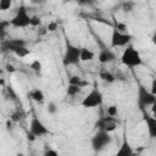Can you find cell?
<instances>
[{
  "mask_svg": "<svg viewBox=\"0 0 156 156\" xmlns=\"http://www.w3.org/2000/svg\"><path fill=\"white\" fill-rule=\"evenodd\" d=\"M68 85H76V87H79V88H83L85 85H88V82L87 80H83L82 77L79 76H73L68 79Z\"/></svg>",
  "mask_w": 156,
  "mask_h": 156,
  "instance_id": "16",
  "label": "cell"
},
{
  "mask_svg": "<svg viewBox=\"0 0 156 156\" xmlns=\"http://www.w3.org/2000/svg\"><path fill=\"white\" fill-rule=\"evenodd\" d=\"M101 77H102V79H105L107 82H113V76L111 73H102Z\"/></svg>",
  "mask_w": 156,
  "mask_h": 156,
  "instance_id": "22",
  "label": "cell"
},
{
  "mask_svg": "<svg viewBox=\"0 0 156 156\" xmlns=\"http://www.w3.org/2000/svg\"><path fill=\"white\" fill-rule=\"evenodd\" d=\"M106 112H107V116H110V117H116L117 113H118V108H117L116 105H111V106L107 107Z\"/></svg>",
  "mask_w": 156,
  "mask_h": 156,
  "instance_id": "19",
  "label": "cell"
},
{
  "mask_svg": "<svg viewBox=\"0 0 156 156\" xmlns=\"http://www.w3.org/2000/svg\"><path fill=\"white\" fill-rule=\"evenodd\" d=\"M96 127H98V130H104V132L111 133V132H113L117 128L116 117H110V116L101 117L96 122Z\"/></svg>",
  "mask_w": 156,
  "mask_h": 156,
  "instance_id": "10",
  "label": "cell"
},
{
  "mask_svg": "<svg viewBox=\"0 0 156 156\" xmlns=\"http://www.w3.org/2000/svg\"><path fill=\"white\" fill-rule=\"evenodd\" d=\"M30 67H32L35 72H40V69H41V63H40L39 60H34V61L30 63Z\"/></svg>",
  "mask_w": 156,
  "mask_h": 156,
  "instance_id": "20",
  "label": "cell"
},
{
  "mask_svg": "<svg viewBox=\"0 0 156 156\" xmlns=\"http://www.w3.org/2000/svg\"><path fill=\"white\" fill-rule=\"evenodd\" d=\"M16 156H24V155H23V154H17Z\"/></svg>",
  "mask_w": 156,
  "mask_h": 156,
  "instance_id": "25",
  "label": "cell"
},
{
  "mask_svg": "<svg viewBox=\"0 0 156 156\" xmlns=\"http://www.w3.org/2000/svg\"><path fill=\"white\" fill-rule=\"evenodd\" d=\"M37 24H40V18H38L37 16H33L32 17V26H37Z\"/></svg>",
  "mask_w": 156,
  "mask_h": 156,
  "instance_id": "24",
  "label": "cell"
},
{
  "mask_svg": "<svg viewBox=\"0 0 156 156\" xmlns=\"http://www.w3.org/2000/svg\"><path fill=\"white\" fill-rule=\"evenodd\" d=\"M43 156H58V152L56 150H54V149H48V150L44 151Z\"/></svg>",
  "mask_w": 156,
  "mask_h": 156,
  "instance_id": "21",
  "label": "cell"
},
{
  "mask_svg": "<svg viewBox=\"0 0 156 156\" xmlns=\"http://www.w3.org/2000/svg\"><path fill=\"white\" fill-rule=\"evenodd\" d=\"M4 48L12 51L15 55L20 56V57H26L30 54L29 49H27V44L24 40L22 39H11V40H7L5 44H4Z\"/></svg>",
  "mask_w": 156,
  "mask_h": 156,
  "instance_id": "5",
  "label": "cell"
},
{
  "mask_svg": "<svg viewBox=\"0 0 156 156\" xmlns=\"http://www.w3.org/2000/svg\"><path fill=\"white\" fill-rule=\"evenodd\" d=\"M98 60L100 63H108L116 60V54L111 49H104L98 55Z\"/></svg>",
  "mask_w": 156,
  "mask_h": 156,
  "instance_id": "12",
  "label": "cell"
},
{
  "mask_svg": "<svg viewBox=\"0 0 156 156\" xmlns=\"http://www.w3.org/2000/svg\"><path fill=\"white\" fill-rule=\"evenodd\" d=\"M29 134H32L35 138H40L49 134V129L38 117H33L29 123Z\"/></svg>",
  "mask_w": 156,
  "mask_h": 156,
  "instance_id": "9",
  "label": "cell"
},
{
  "mask_svg": "<svg viewBox=\"0 0 156 156\" xmlns=\"http://www.w3.org/2000/svg\"><path fill=\"white\" fill-rule=\"evenodd\" d=\"M104 101V96L102 93L98 89V88H93L80 101V105L84 108H95L98 106H100Z\"/></svg>",
  "mask_w": 156,
  "mask_h": 156,
  "instance_id": "4",
  "label": "cell"
},
{
  "mask_svg": "<svg viewBox=\"0 0 156 156\" xmlns=\"http://www.w3.org/2000/svg\"><path fill=\"white\" fill-rule=\"evenodd\" d=\"M138 101L139 105L145 107V106H154L156 102V95L146 89L144 85H140L138 88Z\"/></svg>",
  "mask_w": 156,
  "mask_h": 156,
  "instance_id": "8",
  "label": "cell"
},
{
  "mask_svg": "<svg viewBox=\"0 0 156 156\" xmlns=\"http://www.w3.org/2000/svg\"><path fill=\"white\" fill-rule=\"evenodd\" d=\"M145 122H146L149 135L151 138H155L156 136V118L152 117V116H146L145 117Z\"/></svg>",
  "mask_w": 156,
  "mask_h": 156,
  "instance_id": "14",
  "label": "cell"
},
{
  "mask_svg": "<svg viewBox=\"0 0 156 156\" xmlns=\"http://www.w3.org/2000/svg\"><path fill=\"white\" fill-rule=\"evenodd\" d=\"M12 7L11 0H0V11H6Z\"/></svg>",
  "mask_w": 156,
  "mask_h": 156,
  "instance_id": "18",
  "label": "cell"
},
{
  "mask_svg": "<svg viewBox=\"0 0 156 156\" xmlns=\"http://www.w3.org/2000/svg\"><path fill=\"white\" fill-rule=\"evenodd\" d=\"M121 62L129 68H135L143 65V58L140 56V52L132 45L126 46V49L122 52Z\"/></svg>",
  "mask_w": 156,
  "mask_h": 156,
  "instance_id": "1",
  "label": "cell"
},
{
  "mask_svg": "<svg viewBox=\"0 0 156 156\" xmlns=\"http://www.w3.org/2000/svg\"><path fill=\"white\" fill-rule=\"evenodd\" d=\"M115 156H135V152H134L132 145L129 144V141L123 140L122 144L119 145V147L117 149Z\"/></svg>",
  "mask_w": 156,
  "mask_h": 156,
  "instance_id": "11",
  "label": "cell"
},
{
  "mask_svg": "<svg viewBox=\"0 0 156 156\" xmlns=\"http://www.w3.org/2000/svg\"><path fill=\"white\" fill-rule=\"evenodd\" d=\"M66 91H67L68 95H71V96H76V95H78V94L82 91V88L76 87V85H68V88H67Z\"/></svg>",
  "mask_w": 156,
  "mask_h": 156,
  "instance_id": "17",
  "label": "cell"
},
{
  "mask_svg": "<svg viewBox=\"0 0 156 156\" xmlns=\"http://www.w3.org/2000/svg\"><path fill=\"white\" fill-rule=\"evenodd\" d=\"M111 141H112V138L110 133L104 130H98L91 138V147L94 151H101L106 146H108Z\"/></svg>",
  "mask_w": 156,
  "mask_h": 156,
  "instance_id": "6",
  "label": "cell"
},
{
  "mask_svg": "<svg viewBox=\"0 0 156 156\" xmlns=\"http://www.w3.org/2000/svg\"><path fill=\"white\" fill-rule=\"evenodd\" d=\"M79 56H80V48L71 44V43H66V48H65V54L62 57V63L63 66H73V65H78L79 61Z\"/></svg>",
  "mask_w": 156,
  "mask_h": 156,
  "instance_id": "3",
  "label": "cell"
},
{
  "mask_svg": "<svg viewBox=\"0 0 156 156\" xmlns=\"http://www.w3.org/2000/svg\"><path fill=\"white\" fill-rule=\"evenodd\" d=\"M28 95H29V98H30L33 101H35V102H43L44 99H45V95H44L43 90H41V89H38V88L32 89Z\"/></svg>",
  "mask_w": 156,
  "mask_h": 156,
  "instance_id": "15",
  "label": "cell"
},
{
  "mask_svg": "<svg viewBox=\"0 0 156 156\" xmlns=\"http://www.w3.org/2000/svg\"><path fill=\"white\" fill-rule=\"evenodd\" d=\"M95 58V52L88 48H80V56H79V61L80 62H88V61H93Z\"/></svg>",
  "mask_w": 156,
  "mask_h": 156,
  "instance_id": "13",
  "label": "cell"
},
{
  "mask_svg": "<svg viewBox=\"0 0 156 156\" xmlns=\"http://www.w3.org/2000/svg\"><path fill=\"white\" fill-rule=\"evenodd\" d=\"M56 29H57V23H56V22H50V23L48 24V30L55 32Z\"/></svg>",
  "mask_w": 156,
  "mask_h": 156,
  "instance_id": "23",
  "label": "cell"
},
{
  "mask_svg": "<svg viewBox=\"0 0 156 156\" xmlns=\"http://www.w3.org/2000/svg\"><path fill=\"white\" fill-rule=\"evenodd\" d=\"M0 84H4V80L2 79H0Z\"/></svg>",
  "mask_w": 156,
  "mask_h": 156,
  "instance_id": "26",
  "label": "cell"
},
{
  "mask_svg": "<svg viewBox=\"0 0 156 156\" xmlns=\"http://www.w3.org/2000/svg\"><path fill=\"white\" fill-rule=\"evenodd\" d=\"M10 24L15 28H26L28 26H32V16L28 13V10L26 6H20L10 21Z\"/></svg>",
  "mask_w": 156,
  "mask_h": 156,
  "instance_id": "2",
  "label": "cell"
},
{
  "mask_svg": "<svg viewBox=\"0 0 156 156\" xmlns=\"http://www.w3.org/2000/svg\"><path fill=\"white\" fill-rule=\"evenodd\" d=\"M132 35L128 33H121L117 29H112L111 34V48H126L129 45Z\"/></svg>",
  "mask_w": 156,
  "mask_h": 156,
  "instance_id": "7",
  "label": "cell"
}]
</instances>
